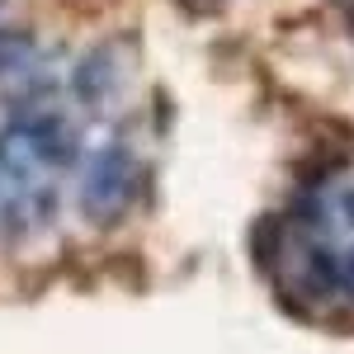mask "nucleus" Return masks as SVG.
<instances>
[{
	"mask_svg": "<svg viewBox=\"0 0 354 354\" xmlns=\"http://www.w3.org/2000/svg\"><path fill=\"white\" fill-rule=\"evenodd\" d=\"M33 38H28L24 28H0V81H19L28 66H33Z\"/></svg>",
	"mask_w": 354,
	"mask_h": 354,
	"instance_id": "7ed1b4c3",
	"label": "nucleus"
},
{
	"mask_svg": "<svg viewBox=\"0 0 354 354\" xmlns=\"http://www.w3.org/2000/svg\"><path fill=\"white\" fill-rule=\"evenodd\" d=\"M71 90H76V100L81 104H104L113 90H118V57H113V48L104 43V48H90V53L76 62V71H71Z\"/></svg>",
	"mask_w": 354,
	"mask_h": 354,
	"instance_id": "f03ea898",
	"label": "nucleus"
},
{
	"mask_svg": "<svg viewBox=\"0 0 354 354\" xmlns=\"http://www.w3.org/2000/svg\"><path fill=\"white\" fill-rule=\"evenodd\" d=\"M137 189H142V165L128 147H104L95 151L81 170V194H76V208L85 222L95 227H113L133 208Z\"/></svg>",
	"mask_w": 354,
	"mask_h": 354,
	"instance_id": "f257e3e1",
	"label": "nucleus"
},
{
	"mask_svg": "<svg viewBox=\"0 0 354 354\" xmlns=\"http://www.w3.org/2000/svg\"><path fill=\"white\" fill-rule=\"evenodd\" d=\"M345 213H350V222H354V189L345 194Z\"/></svg>",
	"mask_w": 354,
	"mask_h": 354,
	"instance_id": "20e7f679",
	"label": "nucleus"
}]
</instances>
